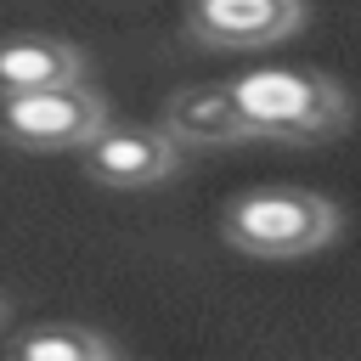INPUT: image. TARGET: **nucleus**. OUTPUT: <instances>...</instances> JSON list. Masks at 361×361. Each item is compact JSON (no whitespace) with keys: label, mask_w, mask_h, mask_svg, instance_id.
Wrapping results in <instances>:
<instances>
[{"label":"nucleus","mask_w":361,"mask_h":361,"mask_svg":"<svg viewBox=\"0 0 361 361\" xmlns=\"http://www.w3.org/2000/svg\"><path fill=\"white\" fill-rule=\"evenodd\" d=\"M231 90L248 118V135L265 141H327L350 118L344 90L305 68H248Z\"/></svg>","instance_id":"nucleus-1"},{"label":"nucleus","mask_w":361,"mask_h":361,"mask_svg":"<svg viewBox=\"0 0 361 361\" xmlns=\"http://www.w3.org/2000/svg\"><path fill=\"white\" fill-rule=\"evenodd\" d=\"M220 231H226V243L243 248V254L293 259V254L322 248V243L338 231V214H333V203L316 197V192H299V186H259V192L231 197Z\"/></svg>","instance_id":"nucleus-2"},{"label":"nucleus","mask_w":361,"mask_h":361,"mask_svg":"<svg viewBox=\"0 0 361 361\" xmlns=\"http://www.w3.org/2000/svg\"><path fill=\"white\" fill-rule=\"evenodd\" d=\"M102 124H107V107H102V96L85 90L79 79L45 85V90H11V96H0V135H6L11 147H28V152H68V147H85Z\"/></svg>","instance_id":"nucleus-3"},{"label":"nucleus","mask_w":361,"mask_h":361,"mask_svg":"<svg viewBox=\"0 0 361 361\" xmlns=\"http://www.w3.org/2000/svg\"><path fill=\"white\" fill-rule=\"evenodd\" d=\"M85 169L90 180L102 186H158L169 180L175 169V135L169 130H141V124H124V130H96L85 141Z\"/></svg>","instance_id":"nucleus-4"},{"label":"nucleus","mask_w":361,"mask_h":361,"mask_svg":"<svg viewBox=\"0 0 361 361\" xmlns=\"http://www.w3.org/2000/svg\"><path fill=\"white\" fill-rule=\"evenodd\" d=\"M299 0H192V34L220 51L276 45L299 28Z\"/></svg>","instance_id":"nucleus-5"},{"label":"nucleus","mask_w":361,"mask_h":361,"mask_svg":"<svg viewBox=\"0 0 361 361\" xmlns=\"http://www.w3.org/2000/svg\"><path fill=\"white\" fill-rule=\"evenodd\" d=\"M164 130L175 141H192V147L248 141V118H243L231 85H186V90H175L169 107H164Z\"/></svg>","instance_id":"nucleus-6"},{"label":"nucleus","mask_w":361,"mask_h":361,"mask_svg":"<svg viewBox=\"0 0 361 361\" xmlns=\"http://www.w3.org/2000/svg\"><path fill=\"white\" fill-rule=\"evenodd\" d=\"M85 62L68 39H51V34H17V39H0V96L11 90H45V85H68L79 79Z\"/></svg>","instance_id":"nucleus-7"},{"label":"nucleus","mask_w":361,"mask_h":361,"mask_svg":"<svg viewBox=\"0 0 361 361\" xmlns=\"http://www.w3.org/2000/svg\"><path fill=\"white\" fill-rule=\"evenodd\" d=\"M11 355L23 361H107L113 355V338L79 327V322H45V327H28L11 338Z\"/></svg>","instance_id":"nucleus-8"}]
</instances>
